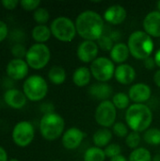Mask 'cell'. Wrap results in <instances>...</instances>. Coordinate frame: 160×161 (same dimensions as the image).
Listing matches in <instances>:
<instances>
[{
    "label": "cell",
    "mask_w": 160,
    "mask_h": 161,
    "mask_svg": "<svg viewBox=\"0 0 160 161\" xmlns=\"http://www.w3.org/2000/svg\"><path fill=\"white\" fill-rule=\"evenodd\" d=\"M77 34L84 41H98L104 35L105 20L94 10H84L75 19Z\"/></svg>",
    "instance_id": "cell-1"
},
{
    "label": "cell",
    "mask_w": 160,
    "mask_h": 161,
    "mask_svg": "<svg viewBox=\"0 0 160 161\" xmlns=\"http://www.w3.org/2000/svg\"><path fill=\"white\" fill-rule=\"evenodd\" d=\"M125 121L132 131L145 132L152 125L153 112L145 104H133L126 109Z\"/></svg>",
    "instance_id": "cell-2"
},
{
    "label": "cell",
    "mask_w": 160,
    "mask_h": 161,
    "mask_svg": "<svg viewBox=\"0 0 160 161\" xmlns=\"http://www.w3.org/2000/svg\"><path fill=\"white\" fill-rule=\"evenodd\" d=\"M127 46L129 48L130 55L137 59L144 60L145 58L151 57L154 52L155 43L153 38L145 31L137 30L129 36Z\"/></svg>",
    "instance_id": "cell-3"
},
{
    "label": "cell",
    "mask_w": 160,
    "mask_h": 161,
    "mask_svg": "<svg viewBox=\"0 0 160 161\" xmlns=\"http://www.w3.org/2000/svg\"><path fill=\"white\" fill-rule=\"evenodd\" d=\"M65 127L64 119L58 113L44 114L40 122V132L47 141H55L63 135Z\"/></svg>",
    "instance_id": "cell-4"
},
{
    "label": "cell",
    "mask_w": 160,
    "mask_h": 161,
    "mask_svg": "<svg viewBox=\"0 0 160 161\" xmlns=\"http://www.w3.org/2000/svg\"><path fill=\"white\" fill-rule=\"evenodd\" d=\"M52 35L58 41L63 42H72L76 35V27L74 22L65 16H60L53 20L50 25Z\"/></svg>",
    "instance_id": "cell-5"
},
{
    "label": "cell",
    "mask_w": 160,
    "mask_h": 161,
    "mask_svg": "<svg viewBox=\"0 0 160 161\" xmlns=\"http://www.w3.org/2000/svg\"><path fill=\"white\" fill-rule=\"evenodd\" d=\"M24 93L26 98L32 102L42 100L48 92V85L43 77L33 75L27 77L23 85Z\"/></svg>",
    "instance_id": "cell-6"
},
{
    "label": "cell",
    "mask_w": 160,
    "mask_h": 161,
    "mask_svg": "<svg viewBox=\"0 0 160 161\" xmlns=\"http://www.w3.org/2000/svg\"><path fill=\"white\" fill-rule=\"evenodd\" d=\"M51 58L50 49L44 43H35L26 52L25 59L28 66L34 70L44 68Z\"/></svg>",
    "instance_id": "cell-7"
},
{
    "label": "cell",
    "mask_w": 160,
    "mask_h": 161,
    "mask_svg": "<svg viewBox=\"0 0 160 161\" xmlns=\"http://www.w3.org/2000/svg\"><path fill=\"white\" fill-rule=\"evenodd\" d=\"M114 62L106 57H98L91 63V75L98 81L106 83L110 80L115 74Z\"/></svg>",
    "instance_id": "cell-8"
},
{
    "label": "cell",
    "mask_w": 160,
    "mask_h": 161,
    "mask_svg": "<svg viewBox=\"0 0 160 161\" xmlns=\"http://www.w3.org/2000/svg\"><path fill=\"white\" fill-rule=\"evenodd\" d=\"M94 118L100 126L104 128L112 127L116 123L115 121L117 118V108L111 101H103L96 108Z\"/></svg>",
    "instance_id": "cell-9"
},
{
    "label": "cell",
    "mask_w": 160,
    "mask_h": 161,
    "mask_svg": "<svg viewBox=\"0 0 160 161\" xmlns=\"http://www.w3.org/2000/svg\"><path fill=\"white\" fill-rule=\"evenodd\" d=\"M35 136V130L30 122L22 121L16 124L12 130V140L17 146H28Z\"/></svg>",
    "instance_id": "cell-10"
},
{
    "label": "cell",
    "mask_w": 160,
    "mask_h": 161,
    "mask_svg": "<svg viewBox=\"0 0 160 161\" xmlns=\"http://www.w3.org/2000/svg\"><path fill=\"white\" fill-rule=\"evenodd\" d=\"M99 46L93 41H83L79 43L76 55L78 59L84 63H91L98 57Z\"/></svg>",
    "instance_id": "cell-11"
},
{
    "label": "cell",
    "mask_w": 160,
    "mask_h": 161,
    "mask_svg": "<svg viewBox=\"0 0 160 161\" xmlns=\"http://www.w3.org/2000/svg\"><path fill=\"white\" fill-rule=\"evenodd\" d=\"M85 138V133L78 127H70L62 135V144L68 150L78 148Z\"/></svg>",
    "instance_id": "cell-12"
},
{
    "label": "cell",
    "mask_w": 160,
    "mask_h": 161,
    "mask_svg": "<svg viewBox=\"0 0 160 161\" xmlns=\"http://www.w3.org/2000/svg\"><path fill=\"white\" fill-rule=\"evenodd\" d=\"M152 95V90L145 83H136L132 85L128 92V96L134 104H144Z\"/></svg>",
    "instance_id": "cell-13"
},
{
    "label": "cell",
    "mask_w": 160,
    "mask_h": 161,
    "mask_svg": "<svg viewBox=\"0 0 160 161\" xmlns=\"http://www.w3.org/2000/svg\"><path fill=\"white\" fill-rule=\"evenodd\" d=\"M28 67L26 61L20 58H14L7 65V75L12 80H21L27 75Z\"/></svg>",
    "instance_id": "cell-14"
},
{
    "label": "cell",
    "mask_w": 160,
    "mask_h": 161,
    "mask_svg": "<svg viewBox=\"0 0 160 161\" xmlns=\"http://www.w3.org/2000/svg\"><path fill=\"white\" fill-rule=\"evenodd\" d=\"M127 16V11L122 5L115 4L109 6L104 12V20L110 25H120L124 22Z\"/></svg>",
    "instance_id": "cell-15"
},
{
    "label": "cell",
    "mask_w": 160,
    "mask_h": 161,
    "mask_svg": "<svg viewBox=\"0 0 160 161\" xmlns=\"http://www.w3.org/2000/svg\"><path fill=\"white\" fill-rule=\"evenodd\" d=\"M144 31L151 37L160 38V11H150L143 20Z\"/></svg>",
    "instance_id": "cell-16"
},
{
    "label": "cell",
    "mask_w": 160,
    "mask_h": 161,
    "mask_svg": "<svg viewBox=\"0 0 160 161\" xmlns=\"http://www.w3.org/2000/svg\"><path fill=\"white\" fill-rule=\"evenodd\" d=\"M114 76L122 85H130L136 78V71L133 66L127 63L120 64L115 69Z\"/></svg>",
    "instance_id": "cell-17"
},
{
    "label": "cell",
    "mask_w": 160,
    "mask_h": 161,
    "mask_svg": "<svg viewBox=\"0 0 160 161\" xmlns=\"http://www.w3.org/2000/svg\"><path fill=\"white\" fill-rule=\"evenodd\" d=\"M26 99L25 93L17 89H8L4 94L6 104L15 109L23 108L26 104Z\"/></svg>",
    "instance_id": "cell-18"
},
{
    "label": "cell",
    "mask_w": 160,
    "mask_h": 161,
    "mask_svg": "<svg viewBox=\"0 0 160 161\" xmlns=\"http://www.w3.org/2000/svg\"><path fill=\"white\" fill-rule=\"evenodd\" d=\"M89 93L94 99L100 100L101 102L108 100V98L112 95V88L108 83H94L89 89Z\"/></svg>",
    "instance_id": "cell-19"
},
{
    "label": "cell",
    "mask_w": 160,
    "mask_h": 161,
    "mask_svg": "<svg viewBox=\"0 0 160 161\" xmlns=\"http://www.w3.org/2000/svg\"><path fill=\"white\" fill-rule=\"evenodd\" d=\"M109 54H110V59L114 63L124 64L128 59L130 52L126 43L117 42L114 44Z\"/></svg>",
    "instance_id": "cell-20"
},
{
    "label": "cell",
    "mask_w": 160,
    "mask_h": 161,
    "mask_svg": "<svg viewBox=\"0 0 160 161\" xmlns=\"http://www.w3.org/2000/svg\"><path fill=\"white\" fill-rule=\"evenodd\" d=\"M91 73L90 68L81 66L74 70L73 74V82L77 87H86L91 83Z\"/></svg>",
    "instance_id": "cell-21"
},
{
    "label": "cell",
    "mask_w": 160,
    "mask_h": 161,
    "mask_svg": "<svg viewBox=\"0 0 160 161\" xmlns=\"http://www.w3.org/2000/svg\"><path fill=\"white\" fill-rule=\"evenodd\" d=\"M112 136H113V133L108 128L102 127L95 131L92 137V142L96 147L106 148L110 143L112 140Z\"/></svg>",
    "instance_id": "cell-22"
},
{
    "label": "cell",
    "mask_w": 160,
    "mask_h": 161,
    "mask_svg": "<svg viewBox=\"0 0 160 161\" xmlns=\"http://www.w3.org/2000/svg\"><path fill=\"white\" fill-rule=\"evenodd\" d=\"M51 29L45 25H38L32 29V38L37 43H44L51 37Z\"/></svg>",
    "instance_id": "cell-23"
},
{
    "label": "cell",
    "mask_w": 160,
    "mask_h": 161,
    "mask_svg": "<svg viewBox=\"0 0 160 161\" xmlns=\"http://www.w3.org/2000/svg\"><path fill=\"white\" fill-rule=\"evenodd\" d=\"M48 78L54 85H61L66 80V72L61 66H53L48 72Z\"/></svg>",
    "instance_id": "cell-24"
},
{
    "label": "cell",
    "mask_w": 160,
    "mask_h": 161,
    "mask_svg": "<svg viewBox=\"0 0 160 161\" xmlns=\"http://www.w3.org/2000/svg\"><path fill=\"white\" fill-rule=\"evenodd\" d=\"M106 154L102 148L93 146L84 153V161H105L106 160Z\"/></svg>",
    "instance_id": "cell-25"
},
{
    "label": "cell",
    "mask_w": 160,
    "mask_h": 161,
    "mask_svg": "<svg viewBox=\"0 0 160 161\" xmlns=\"http://www.w3.org/2000/svg\"><path fill=\"white\" fill-rule=\"evenodd\" d=\"M128 161H153V158L148 149L139 147L131 152Z\"/></svg>",
    "instance_id": "cell-26"
},
{
    "label": "cell",
    "mask_w": 160,
    "mask_h": 161,
    "mask_svg": "<svg viewBox=\"0 0 160 161\" xmlns=\"http://www.w3.org/2000/svg\"><path fill=\"white\" fill-rule=\"evenodd\" d=\"M143 140L144 142L153 146L160 145V129L157 127H150L147 129L143 134Z\"/></svg>",
    "instance_id": "cell-27"
},
{
    "label": "cell",
    "mask_w": 160,
    "mask_h": 161,
    "mask_svg": "<svg viewBox=\"0 0 160 161\" xmlns=\"http://www.w3.org/2000/svg\"><path fill=\"white\" fill-rule=\"evenodd\" d=\"M130 98L124 92H117L112 96L111 102L118 109H127L130 107Z\"/></svg>",
    "instance_id": "cell-28"
},
{
    "label": "cell",
    "mask_w": 160,
    "mask_h": 161,
    "mask_svg": "<svg viewBox=\"0 0 160 161\" xmlns=\"http://www.w3.org/2000/svg\"><path fill=\"white\" fill-rule=\"evenodd\" d=\"M50 18L48 10L44 8H38L33 13V19L39 25H45Z\"/></svg>",
    "instance_id": "cell-29"
},
{
    "label": "cell",
    "mask_w": 160,
    "mask_h": 161,
    "mask_svg": "<svg viewBox=\"0 0 160 161\" xmlns=\"http://www.w3.org/2000/svg\"><path fill=\"white\" fill-rule=\"evenodd\" d=\"M141 134L138 133V132H135V131H132L128 134V136L125 138V143L126 145L135 150L137 148H139L140 144H141Z\"/></svg>",
    "instance_id": "cell-30"
},
{
    "label": "cell",
    "mask_w": 160,
    "mask_h": 161,
    "mask_svg": "<svg viewBox=\"0 0 160 161\" xmlns=\"http://www.w3.org/2000/svg\"><path fill=\"white\" fill-rule=\"evenodd\" d=\"M128 126L123 122H116L112 126V133L118 138H126L129 134Z\"/></svg>",
    "instance_id": "cell-31"
},
{
    "label": "cell",
    "mask_w": 160,
    "mask_h": 161,
    "mask_svg": "<svg viewBox=\"0 0 160 161\" xmlns=\"http://www.w3.org/2000/svg\"><path fill=\"white\" fill-rule=\"evenodd\" d=\"M113 40L111 39L110 36L108 35H103L99 40H98V46L104 50V51H111L112 47L114 46V43H113Z\"/></svg>",
    "instance_id": "cell-32"
},
{
    "label": "cell",
    "mask_w": 160,
    "mask_h": 161,
    "mask_svg": "<svg viewBox=\"0 0 160 161\" xmlns=\"http://www.w3.org/2000/svg\"><path fill=\"white\" fill-rule=\"evenodd\" d=\"M105 154L107 158H113L119 155H121L122 152V148L119 144L117 143H109L106 148H105Z\"/></svg>",
    "instance_id": "cell-33"
},
{
    "label": "cell",
    "mask_w": 160,
    "mask_h": 161,
    "mask_svg": "<svg viewBox=\"0 0 160 161\" xmlns=\"http://www.w3.org/2000/svg\"><path fill=\"white\" fill-rule=\"evenodd\" d=\"M41 4L39 0H23L20 2L22 8L25 10H36Z\"/></svg>",
    "instance_id": "cell-34"
},
{
    "label": "cell",
    "mask_w": 160,
    "mask_h": 161,
    "mask_svg": "<svg viewBox=\"0 0 160 161\" xmlns=\"http://www.w3.org/2000/svg\"><path fill=\"white\" fill-rule=\"evenodd\" d=\"M26 50L25 48L22 45V44H15L12 48H11V53L12 55L16 58H20L22 59L24 57L26 56Z\"/></svg>",
    "instance_id": "cell-35"
},
{
    "label": "cell",
    "mask_w": 160,
    "mask_h": 161,
    "mask_svg": "<svg viewBox=\"0 0 160 161\" xmlns=\"http://www.w3.org/2000/svg\"><path fill=\"white\" fill-rule=\"evenodd\" d=\"M8 33V25H6V23H4L3 21L0 20V42H3L7 38Z\"/></svg>",
    "instance_id": "cell-36"
},
{
    "label": "cell",
    "mask_w": 160,
    "mask_h": 161,
    "mask_svg": "<svg viewBox=\"0 0 160 161\" xmlns=\"http://www.w3.org/2000/svg\"><path fill=\"white\" fill-rule=\"evenodd\" d=\"M143 64L147 70H154L157 67V63L155 61L154 57H149L143 60Z\"/></svg>",
    "instance_id": "cell-37"
},
{
    "label": "cell",
    "mask_w": 160,
    "mask_h": 161,
    "mask_svg": "<svg viewBox=\"0 0 160 161\" xmlns=\"http://www.w3.org/2000/svg\"><path fill=\"white\" fill-rule=\"evenodd\" d=\"M20 2L17 1V0H3L1 2V4L7 8V9H14L17 5L19 4Z\"/></svg>",
    "instance_id": "cell-38"
},
{
    "label": "cell",
    "mask_w": 160,
    "mask_h": 161,
    "mask_svg": "<svg viewBox=\"0 0 160 161\" xmlns=\"http://www.w3.org/2000/svg\"><path fill=\"white\" fill-rule=\"evenodd\" d=\"M54 106L50 103H44L41 106V110L43 112V115L44 114H48V113H52V112H55L54 111Z\"/></svg>",
    "instance_id": "cell-39"
},
{
    "label": "cell",
    "mask_w": 160,
    "mask_h": 161,
    "mask_svg": "<svg viewBox=\"0 0 160 161\" xmlns=\"http://www.w3.org/2000/svg\"><path fill=\"white\" fill-rule=\"evenodd\" d=\"M0 161H8V154L6 150L0 146Z\"/></svg>",
    "instance_id": "cell-40"
},
{
    "label": "cell",
    "mask_w": 160,
    "mask_h": 161,
    "mask_svg": "<svg viewBox=\"0 0 160 161\" xmlns=\"http://www.w3.org/2000/svg\"><path fill=\"white\" fill-rule=\"evenodd\" d=\"M154 82L156 83L157 87L160 88V69H158L154 75Z\"/></svg>",
    "instance_id": "cell-41"
},
{
    "label": "cell",
    "mask_w": 160,
    "mask_h": 161,
    "mask_svg": "<svg viewBox=\"0 0 160 161\" xmlns=\"http://www.w3.org/2000/svg\"><path fill=\"white\" fill-rule=\"evenodd\" d=\"M154 58H155V61L157 63V66L160 68V48L156 52V54L154 56Z\"/></svg>",
    "instance_id": "cell-42"
},
{
    "label": "cell",
    "mask_w": 160,
    "mask_h": 161,
    "mask_svg": "<svg viewBox=\"0 0 160 161\" xmlns=\"http://www.w3.org/2000/svg\"><path fill=\"white\" fill-rule=\"evenodd\" d=\"M110 161H128V159L124 156L119 155V156H117V157H115L113 158H110Z\"/></svg>",
    "instance_id": "cell-43"
},
{
    "label": "cell",
    "mask_w": 160,
    "mask_h": 161,
    "mask_svg": "<svg viewBox=\"0 0 160 161\" xmlns=\"http://www.w3.org/2000/svg\"><path fill=\"white\" fill-rule=\"evenodd\" d=\"M157 10L160 11V1H158V2L157 3Z\"/></svg>",
    "instance_id": "cell-44"
},
{
    "label": "cell",
    "mask_w": 160,
    "mask_h": 161,
    "mask_svg": "<svg viewBox=\"0 0 160 161\" xmlns=\"http://www.w3.org/2000/svg\"><path fill=\"white\" fill-rule=\"evenodd\" d=\"M154 161H160V156H157V157L154 158Z\"/></svg>",
    "instance_id": "cell-45"
},
{
    "label": "cell",
    "mask_w": 160,
    "mask_h": 161,
    "mask_svg": "<svg viewBox=\"0 0 160 161\" xmlns=\"http://www.w3.org/2000/svg\"><path fill=\"white\" fill-rule=\"evenodd\" d=\"M8 161H19V160H17V159H15V158H12V159H10V160H8Z\"/></svg>",
    "instance_id": "cell-46"
},
{
    "label": "cell",
    "mask_w": 160,
    "mask_h": 161,
    "mask_svg": "<svg viewBox=\"0 0 160 161\" xmlns=\"http://www.w3.org/2000/svg\"><path fill=\"white\" fill-rule=\"evenodd\" d=\"M55 161H58V160H55Z\"/></svg>",
    "instance_id": "cell-47"
}]
</instances>
